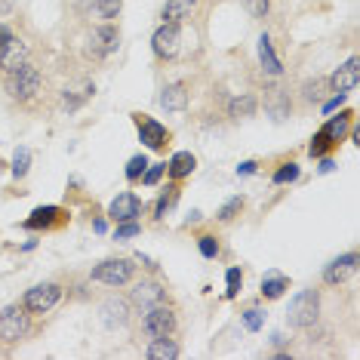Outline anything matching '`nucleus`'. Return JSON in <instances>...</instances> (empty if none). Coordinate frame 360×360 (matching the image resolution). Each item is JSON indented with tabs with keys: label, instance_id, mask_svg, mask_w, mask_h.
<instances>
[{
	"label": "nucleus",
	"instance_id": "13",
	"mask_svg": "<svg viewBox=\"0 0 360 360\" xmlns=\"http://www.w3.org/2000/svg\"><path fill=\"white\" fill-rule=\"evenodd\" d=\"M326 83H330L333 92H351L360 83V59L351 56L345 65H339L330 77H326Z\"/></svg>",
	"mask_w": 360,
	"mask_h": 360
},
{
	"label": "nucleus",
	"instance_id": "40",
	"mask_svg": "<svg viewBox=\"0 0 360 360\" xmlns=\"http://www.w3.org/2000/svg\"><path fill=\"white\" fill-rule=\"evenodd\" d=\"M244 6L249 10V15H253V19H265V15H268V10H271L268 0H244Z\"/></svg>",
	"mask_w": 360,
	"mask_h": 360
},
{
	"label": "nucleus",
	"instance_id": "11",
	"mask_svg": "<svg viewBox=\"0 0 360 360\" xmlns=\"http://www.w3.org/2000/svg\"><path fill=\"white\" fill-rule=\"evenodd\" d=\"M62 225H68V209H62V207H37L34 213L22 222V228H28V231H59Z\"/></svg>",
	"mask_w": 360,
	"mask_h": 360
},
{
	"label": "nucleus",
	"instance_id": "34",
	"mask_svg": "<svg viewBox=\"0 0 360 360\" xmlns=\"http://www.w3.org/2000/svg\"><path fill=\"white\" fill-rule=\"evenodd\" d=\"M324 90H330V83H326V77H320V81H311L305 83V102H324Z\"/></svg>",
	"mask_w": 360,
	"mask_h": 360
},
{
	"label": "nucleus",
	"instance_id": "42",
	"mask_svg": "<svg viewBox=\"0 0 360 360\" xmlns=\"http://www.w3.org/2000/svg\"><path fill=\"white\" fill-rule=\"evenodd\" d=\"M256 167H259L256 160H244V163L237 167V176H253V173H256Z\"/></svg>",
	"mask_w": 360,
	"mask_h": 360
},
{
	"label": "nucleus",
	"instance_id": "6",
	"mask_svg": "<svg viewBox=\"0 0 360 360\" xmlns=\"http://www.w3.org/2000/svg\"><path fill=\"white\" fill-rule=\"evenodd\" d=\"M132 277H136L132 259H105L90 271V280L105 284V286H127V284H132Z\"/></svg>",
	"mask_w": 360,
	"mask_h": 360
},
{
	"label": "nucleus",
	"instance_id": "9",
	"mask_svg": "<svg viewBox=\"0 0 360 360\" xmlns=\"http://www.w3.org/2000/svg\"><path fill=\"white\" fill-rule=\"evenodd\" d=\"M179 46H182V28H179V22H163V25L154 31V37H151L154 56L158 59H176Z\"/></svg>",
	"mask_w": 360,
	"mask_h": 360
},
{
	"label": "nucleus",
	"instance_id": "25",
	"mask_svg": "<svg viewBox=\"0 0 360 360\" xmlns=\"http://www.w3.org/2000/svg\"><path fill=\"white\" fill-rule=\"evenodd\" d=\"M286 289H289V277H286V274L268 271L262 277V296H265V299H280Z\"/></svg>",
	"mask_w": 360,
	"mask_h": 360
},
{
	"label": "nucleus",
	"instance_id": "30",
	"mask_svg": "<svg viewBox=\"0 0 360 360\" xmlns=\"http://www.w3.org/2000/svg\"><path fill=\"white\" fill-rule=\"evenodd\" d=\"M333 148H335V145L330 142V136H326L324 130H317L314 139H311V145H308V154H311V158H326Z\"/></svg>",
	"mask_w": 360,
	"mask_h": 360
},
{
	"label": "nucleus",
	"instance_id": "17",
	"mask_svg": "<svg viewBox=\"0 0 360 360\" xmlns=\"http://www.w3.org/2000/svg\"><path fill=\"white\" fill-rule=\"evenodd\" d=\"M265 111H268L274 120H286L289 111H293L289 92L280 90V87H265Z\"/></svg>",
	"mask_w": 360,
	"mask_h": 360
},
{
	"label": "nucleus",
	"instance_id": "26",
	"mask_svg": "<svg viewBox=\"0 0 360 360\" xmlns=\"http://www.w3.org/2000/svg\"><path fill=\"white\" fill-rule=\"evenodd\" d=\"M259 111V99L253 96V92H240V96H234L228 102V114L231 117H253Z\"/></svg>",
	"mask_w": 360,
	"mask_h": 360
},
{
	"label": "nucleus",
	"instance_id": "18",
	"mask_svg": "<svg viewBox=\"0 0 360 360\" xmlns=\"http://www.w3.org/2000/svg\"><path fill=\"white\" fill-rule=\"evenodd\" d=\"M123 0H77V10L83 15H96V19H114L120 15Z\"/></svg>",
	"mask_w": 360,
	"mask_h": 360
},
{
	"label": "nucleus",
	"instance_id": "16",
	"mask_svg": "<svg viewBox=\"0 0 360 360\" xmlns=\"http://www.w3.org/2000/svg\"><path fill=\"white\" fill-rule=\"evenodd\" d=\"M130 299H120V296H111V299H105L102 305V320H105V326H127L130 324Z\"/></svg>",
	"mask_w": 360,
	"mask_h": 360
},
{
	"label": "nucleus",
	"instance_id": "20",
	"mask_svg": "<svg viewBox=\"0 0 360 360\" xmlns=\"http://www.w3.org/2000/svg\"><path fill=\"white\" fill-rule=\"evenodd\" d=\"M194 169H198V158H194L191 151H176L167 163V176L173 179V182H182V179H188Z\"/></svg>",
	"mask_w": 360,
	"mask_h": 360
},
{
	"label": "nucleus",
	"instance_id": "33",
	"mask_svg": "<svg viewBox=\"0 0 360 360\" xmlns=\"http://www.w3.org/2000/svg\"><path fill=\"white\" fill-rule=\"evenodd\" d=\"M244 203H247V200L237 194V198H231V200L225 203L222 209H219L216 219H219V222H231V219H237V216H240V209H244Z\"/></svg>",
	"mask_w": 360,
	"mask_h": 360
},
{
	"label": "nucleus",
	"instance_id": "39",
	"mask_svg": "<svg viewBox=\"0 0 360 360\" xmlns=\"http://www.w3.org/2000/svg\"><path fill=\"white\" fill-rule=\"evenodd\" d=\"M163 173H167V163H148V169L142 173V182L145 185H158L163 179Z\"/></svg>",
	"mask_w": 360,
	"mask_h": 360
},
{
	"label": "nucleus",
	"instance_id": "8",
	"mask_svg": "<svg viewBox=\"0 0 360 360\" xmlns=\"http://www.w3.org/2000/svg\"><path fill=\"white\" fill-rule=\"evenodd\" d=\"M160 302H169V293L158 280H142V284H136L130 289V305L136 308V314H142V311L154 308V305H160Z\"/></svg>",
	"mask_w": 360,
	"mask_h": 360
},
{
	"label": "nucleus",
	"instance_id": "41",
	"mask_svg": "<svg viewBox=\"0 0 360 360\" xmlns=\"http://www.w3.org/2000/svg\"><path fill=\"white\" fill-rule=\"evenodd\" d=\"M345 96H348V92H335V96H333V99H330V102H326V105H324V114H333L335 108H339L342 102H345Z\"/></svg>",
	"mask_w": 360,
	"mask_h": 360
},
{
	"label": "nucleus",
	"instance_id": "32",
	"mask_svg": "<svg viewBox=\"0 0 360 360\" xmlns=\"http://www.w3.org/2000/svg\"><path fill=\"white\" fill-rule=\"evenodd\" d=\"M145 169H148V158H145V154H132V158L127 160V169H123V173H127L130 182H139Z\"/></svg>",
	"mask_w": 360,
	"mask_h": 360
},
{
	"label": "nucleus",
	"instance_id": "43",
	"mask_svg": "<svg viewBox=\"0 0 360 360\" xmlns=\"http://www.w3.org/2000/svg\"><path fill=\"white\" fill-rule=\"evenodd\" d=\"M333 169H335V163L330 158H324V163H320V173H333Z\"/></svg>",
	"mask_w": 360,
	"mask_h": 360
},
{
	"label": "nucleus",
	"instance_id": "5",
	"mask_svg": "<svg viewBox=\"0 0 360 360\" xmlns=\"http://www.w3.org/2000/svg\"><path fill=\"white\" fill-rule=\"evenodd\" d=\"M62 299V286L56 284V280H46V284H37V286H31L25 296H22V308L28 311L31 317H37V314H46V311H53L59 305Z\"/></svg>",
	"mask_w": 360,
	"mask_h": 360
},
{
	"label": "nucleus",
	"instance_id": "4",
	"mask_svg": "<svg viewBox=\"0 0 360 360\" xmlns=\"http://www.w3.org/2000/svg\"><path fill=\"white\" fill-rule=\"evenodd\" d=\"M286 320L293 330H311V326L320 320V293L317 289H302V293H296L293 302H289Z\"/></svg>",
	"mask_w": 360,
	"mask_h": 360
},
{
	"label": "nucleus",
	"instance_id": "24",
	"mask_svg": "<svg viewBox=\"0 0 360 360\" xmlns=\"http://www.w3.org/2000/svg\"><path fill=\"white\" fill-rule=\"evenodd\" d=\"M194 6H198V0H167L160 19L163 22H179V25H182V19H188V15L194 13Z\"/></svg>",
	"mask_w": 360,
	"mask_h": 360
},
{
	"label": "nucleus",
	"instance_id": "44",
	"mask_svg": "<svg viewBox=\"0 0 360 360\" xmlns=\"http://www.w3.org/2000/svg\"><path fill=\"white\" fill-rule=\"evenodd\" d=\"M10 37H13V31H10V28H6V25H4V22H0V43H4V41H10Z\"/></svg>",
	"mask_w": 360,
	"mask_h": 360
},
{
	"label": "nucleus",
	"instance_id": "10",
	"mask_svg": "<svg viewBox=\"0 0 360 360\" xmlns=\"http://www.w3.org/2000/svg\"><path fill=\"white\" fill-rule=\"evenodd\" d=\"M132 120H136L139 139H142L151 151H163V148L169 145V130L163 127L160 120H154V117H148V114H132Z\"/></svg>",
	"mask_w": 360,
	"mask_h": 360
},
{
	"label": "nucleus",
	"instance_id": "14",
	"mask_svg": "<svg viewBox=\"0 0 360 360\" xmlns=\"http://www.w3.org/2000/svg\"><path fill=\"white\" fill-rule=\"evenodd\" d=\"M357 262H360V256L354 253V249L345 253V256H339V259H333L330 265H326V271H324V284H330V286L345 284L351 274L357 271Z\"/></svg>",
	"mask_w": 360,
	"mask_h": 360
},
{
	"label": "nucleus",
	"instance_id": "45",
	"mask_svg": "<svg viewBox=\"0 0 360 360\" xmlns=\"http://www.w3.org/2000/svg\"><path fill=\"white\" fill-rule=\"evenodd\" d=\"M10 6H13L10 0H0V13H10Z\"/></svg>",
	"mask_w": 360,
	"mask_h": 360
},
{
	"label": "nucleus",
	"instance_id": "19",
	"mask_svg": "<svg viewBox=\"0 0 360 360\" xmlns=\"http://www.w3.org/2000/svg\"><path fill=\"white\" fill-rule=\"evenodd\" d=\"M148 360H176L182 354V348H179V342L173 335H158V339H148Z\"/></svg>",
	"mask_w": 360,
	"mask_h": 360
},
{
	"label": "nucleus",
	"instance_id": "27",
	"mask_svg": "<svg viewBox=\"0 0 360 360\" xmlns=\"http://www.w3.org/2000/svg\"><path fill=\"white\" fill-rule=\"evenodd\" d=\"M92 92H96V87H92L90 81L83 83L81 90H65V92H62V108H65V111H77V108H81L83 102L92 96Z\"/></svg>",
	"mask_w": 360,
	"mask_h": 360
},
{
	"label": "nucleus",
	"instance_id": "36",
	"mask_svg": "<svg viewBox=\"0 0 360 360\" xmlns=\"http://www.w3.org/2000/svg\"><path fill=\"white\" fill-rule=\"evenodd\" d=\"M225 280H228V289H225V296H228V299H234V296L240 293V286H244V271H240V268H228Z\"/></svg>",
	"mask_w": 360,
	"mask_h": 360
},
{
	"label": "nucleus",
	"instance_id": "28",
	"mask_svg": "<svg viewBox=\"0 0 360 360\" xmlns=\"http://www.w3.org/2000/svg\"><path fill=\"white\" fill-rule=\"evenodd\" d=\"M176 200H179V185H176V182H169V185L160 191L158 203H154V216H158V219H167V213L176 207Z\"/></svg>",
	"mask_w": 360,
	"mask_h": 360
},
{
	"label": "nucleus",
	"instance_id": "22",
	"mask_svg": "<svg viewBox=\"0 0 360 360\" xmlns=\"http://www.w3.org/2000/svg\"><path fill=\"white\" fill-rule=\"evenodd\" d=\"M259 65H262V71L271 74V77L284 74V65H280V59L274 56V46H271V37L268 34L259 37Z\"/></svg>",
	"mask_w": 360,
	"mask_h": 360
},
{
	"label": "nucleus",
	"instance_id": "37",
	"mask_svg": "<svg viewBox=\"0 0 360 360\" xmlns=\"http://www.w3.org/2000/svg\"><path fill=\"white\" fill-rule=\"evenodd\" d=\"M262 324H265V314H262L259 308H247L244 311V326H247L249 333H259Z\"/></svg>",
	"mask_w": 360,
	"mask_h": 360
},
{
	"label": "nucleus",
	"instance_id": "35",
	"mask_svg": "<svg viewBox=\"0 0 360 360\" xmlns=\"http://www.w3.org/2000/svg\"><path fill=\"white\" fill-rule=\"evenodd\" d=\"M198 249H200L203 259H216V256H219V240L213 237V234H200V237H198Z\"/></svg>",
	"mask_w": 360,
	"mask_h": 360
},
{
	"label": "nucleus",
	"instance_id": "15",
	"mask_svg": "<svg viewBox=\"0 0 360 360\" xmlns=\"http://www.w3.org/2000/svg\"><path fill=\"white\" fill-rule=\"evenodd\" d=\"M108 216H111L114 222H130V219H139V216H142V200H139V194L120 191L111 200V207H108Z\"/></svg>",
	"mask_w": 360,
	"mask_h": 360
},
{
	"label": "nucleus",
	"instance_id": "7",
	"mask_svg": "<svg viewBox=\"0 0 360 360\" xmlns=\"http://www.w3.org/2000/svg\"><path fill=\"white\" fill-rule=\"evenodd\" d=\"M117 46H120V28L111 25V22H105V25H99V28L90 31V37H87V59L102 62V59L111 56V53H117Z\"/></svg>",
	"mask_w": 360,
	"mask_h": 360
},
{
	"label": "nucleus",
	"instance_id": "21",
	"mask_svg": "<svg viewBox=\"0 0 360 360\" xmlns=\"http://www.w3.org/2000/svg\"><path fill=\"white\" fill-rule=\"evenodd\" d=\"M160 108H167V111H185L188 108V87L185 83H169V87L160 90Z\"/></svg>",
	"mask_w": 360,
	"mask_h": 360
},
{
	"label": "nucleus",
	"instance_id": "2",
	"mask_svg": "<svg viewBox=\"0 0 360 360\" xmlns=\"http://www.w3.org/2000/svg\"><path fill=\"white\" fill-rule=\"evenodd\" d=\"M139 330L145 339H158V335H176L179 330V311L169 302H160L139 314Z\"/></svg>",
	"mask_w": 360,
	"mask_h": 360
},
{
	"label": "nucleus",
	"instance_id": "31",
	"mask_svg": "<svg viewBox=\"0 0 360 360\" xmlns=\"http://www.w3.org/2000/svg\"><path fill=\"white\" fill-rule=\"evenodd\" d=\"M299 173H302L299 163L289 160V163H284V167H280L277 173L271 176V182H274V185H289V182H296V179H299Z\"/></svg>",
	"mask_w": 360,
	"mask_h": 360
},
{
	"label": "nucleus",
	"instance_id": "23",
	"mask_svg": "<svg viewBox=\"0 0 360 360\" xmlns=\"http://www.w3.org/2000/svg\"><path fill=\"white\" fill-rule=\"evenodd\" d=\"M351 120H354V111H342L339 117H330V120H326V123H324V127H320V130H324L326 136H330V142H333V145H339L342 139L348 136V130H351Z\"/></svg>",
	"mask_w": 360,
	"mask_h": 360
},
{
	"label": "nucleus",
	"instance_id": "12",
	"mask_svg": "<svg viewBox=\"0 0 360 360\" xmlns=\"http://www.w3.org/2000/svg\"><path fill=\"white\" fill-rule=\"evenodd\" d=\"M22 62H31V46L22 41V37H10V41L0 43V74L13 71V68H19Z\"/></svg>",
	"mask_w": 360,
	"mask_h": 360
},
{
	"label": "nucleus",
	"instance_id": "1",
	"mask_svg": "<svg viewBox=\"0 0 360 360\" xmlns=\"http://www.w3.org/2000/svg\"><path fill=\"white\" fill-rule=\"evenodd\" d=\"M4 90L6 96L19 105H31L34 99H41V90H43V74L34 62H22L19 68L4 74Z\"/></svg>",
	"mask_w": 360,
	"mask_h": 360
},
{
	"label": "nucleus",
	"instance_id": "29",
	"mask_svg": "<svg viewBox=\"0 0 360 360\" xmlns=\"http://www.w3.org/2000/svg\"><path fill=\"white\" fill-rule=\"evenodd\" d=\"M28 169H31V151L25 145H19V148H15V154H13V176L15 179H25Z\"/></svg>",
	"mask_w": 360,
	"mask_h": 360
},
{
	"label": "nucleus",
	"instance_id": "38",
	"mask_svg": "<svg viewBox=\"0 0 360 360\" xmlns=\"http://www.w3.org/2000/svg\"><path fill=\"white\" fill-rule=\"evenodd\" d=\"M142 231V225L136 222V219H130V222H117V231H114V240H127V237H136V234Z\"/></svg>",
	"mask_w": 360,
	"mask_h": 360
},
{
	"label": "nucleus",
	"instance_id": "3",
	"mask_svg": "<svg viewBox=\"0 0 360 360\" xmlns=\"http://www.w3.org/2000/svg\"><path fill=\"white\" fill-rule=\"evenodd\" d=\"M31 335V314L22 305L0 308V345H19Z\"/></svg>",
	"mask_w": 360,
	"mask_h": 360
}]
</instances>
